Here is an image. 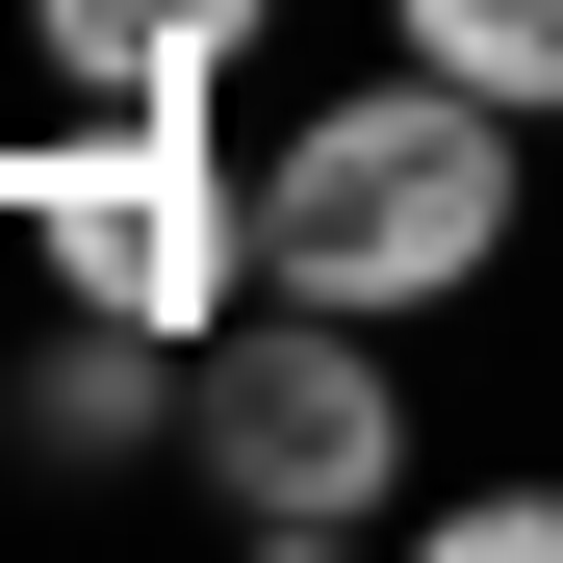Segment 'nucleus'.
Returning a JSON list of instances; mask_svg holds the SVG:
<instances>
[{
    "instance_id": "obj_6",
    "label": "nucleus",
    "mask_w": 563,
    "mask_h": 563,
    "mask_svg": "<svg viewBox=\"0 0 563 563\" xmlns=\"http://www.w3.org/2000/svg\"><path fill=\"white\" fill-rule=\"evenodd\" d=\"M410 52H435V77H487L512 129H563V0H410Z\"/></svg>"
},
{
    "instance_id": "obj_1",
    "label": "nucleus",
    "mask_w": 563,
    "mask_h": 563,
    "mask_svg": "<svg viewBox=\"0 0 563 563\" xmlns=\"http://www.w3.org/2000/svg\"><path fill=\"white\" fill-rule=\"evenodd\" d=\"M512 256V103L487 77H358V103H308L282 129V179H256V282L282 308H461V282Z\"/></svg>"
},
{
    "instance_id": "obj_3",
    "label": "nucleus",
    "mask_w": 563,
    "mask_h": 563,
    "mask_svg": "<svg viewBox=\"0 0 563 563\" xmlns=\"http://www.w3.org/2000/svg\"><path fill=\"white\" fill-rule=\"evenodd\" d=\"M26 256H52V308L231 333V282H256V179H206V129H179V103H103V129L26 154Z\"/></svg>"
},
{
    "instance_id": "obj_4",
    "label": "nucleus",
    "mask_w": 563,
    "mask_h": 563,
    "mask_svg": "<svg viewBox=\"0 0 563 563\" xmlns=\"http://www.w3.org/2000/svg\"><path fill=\"white\" fill-rule=\"evenodd\" d=\"M206 333H129V308H52V358H26V461H129V435H179L206 385H179Z\"/></svg>"
},
{
    "instance_id": "obj_7",
    "label": "nucleus",
    "mask_w": 563,
    "mask_h": 563,
    "mask_svg": "<svg viewBox=\"0 0 563 563\" xmlns=\"http://www.w3.org/2000/svg\"><path fill=\"white\" fill-rule=\"evenodd\" d=\"M435 563H563V487H461V512H435Z\"/></svg>"
},
{
    "instance_id": "obj_2",
    "label": "nucleus",
    "mask_w": 563,
    "mask_h": 563,
    "mask_svg": "<svg viewBox=\"0 0 563 563\" xmlns=\"http://www.w3.org/2000/svg\"><path fill=\"white\" fill-rule=\"evenodd\" d=\"M179 461H206V512L256 563H333V538H385V487H410V385L358 358V308H282V282H256V308L206 333Z\"/></svg>"
},
{
    "instance_id": "obj_5",
    "label": "nucleus",
    "mask_w": 563,
    "mask_h": 563,
    "mask_svg": "<svg viewBox=\"0 0 563 563\" xmlns=\"http://www.w3.org/2000/svg\"><path fill=\"white\" fill-rule=\"evenodd\" d=\"M26 52L77 77V103H206V77L256 52V0H26Z\"/></svg>"
}]
</instances>
